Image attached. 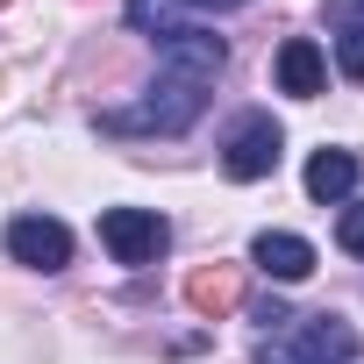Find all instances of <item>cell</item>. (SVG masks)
Returning a JSON list of instances; mask_svg holds the SVG:
<instances>
[{
  "label": "cell",
  "mask_w": 364,
  "mask_h": 364,
  "mask_svg": "<svg viewBox=\"0 0 364 364\" xmlns=\"http://www.w3.org/2000/svg\"><path fill=\"white\" fill-rule=\"evenodd\" d=\"M229 65V43L215 29H178L164 36V58H157V79L143 86L136 107H107L100 129L107 136H186L200 114H208V93Z\"/></svg>",
  "instance_id": "1"
},
{
  "label": "cell",
  "mask_w": 364,
  "mask_h": 364,
  "mask_svg": "<svg viewBox=\"0 0 364 364\" xmlns=\"http://www.w3.org/2000/svg\"><path fill=\"white\" fill-rule=\"evenodd\" d=\"M279 157H286V129H279L264 107H257V114H236V129H229V143H222V171L236 178V186L272 178Z\"/></svg>",
  "instance_id": "2"
},
{
  "label": "cell",
  "mask_w": 364,
  "mask_h": 364,
  "mask_svg": "<svg viewBox=\"0 0 364 364\" xmlns=\"http://www.w3.org/2000/svg\"><path fill=\"white\" fill-rule=\"evenodd\" d=\"M100 243L114 264H157L164 243H171V222L157 208H107L100 215Z\"/></svg>",
  "instance_id": "3"
},
{
  "label": "cell",
  "mask_w": 364,
  "mask_h": 364,
  "mask_svg": "<svg viewBox=\"0 0 364 364\" xmlns=\"http://www.w3.org/2000/svg\"><path fill=\"white\" fill-rule=\"evenodd\" d=\"M8 257L29 272H65L72 264V229L58 215H15L8 222Z\"/></svg>",
  "instance_id": "4"
},
{
  "label": "cell",
  "mask_w": 364,
  "mask_h": 364,
  "mask_svg": "<svg viewBox=\"0 0 364 364\" xmlns=\"http://www.w3.org/2000/svg\"><path fill=\"white\" fill-rule=\"evenodd\" d=\"M250 257H257V272L279 279V286H300V279L314 272V243H307V236H286V229H264V236L250 243Z\"/></svg>",
  "instance_id": "5"
},
{
  "label": "cell",
  "mask_w": 364,
  "mask_h": 364,
  "mask_svg": "<svg viewBox=\"0 0 364 364\" xmlns=\"http://www.w3.org/2000/svg\"><path fill=\"white\" fill-rule=\"evenodd\" d=\"M272 72H279V93H293V100H314V93L328 86V58H321V43H307V36H293Z\"/></svg>",
  "instance_id": "6"
},
{
  "label": "cell",
  "mask_w": 364,
  "mask_h": 364,
  "mask_svg": "<svg viewBox=\"0 0 364 364\" xmlns=\"http://www.w3.org/2000/svg\"><path fill=\"white\" fill-rule=\"evenodd\" d=\"M357 150H314L307 157V193L321 200V208H336V200H350L357 193Z\"/></svg>",
  "instance_id": "7"
},
{
  "label": "cell",
  "mask_w": 364,
  "mask_h": 364,
  "mask_svg": "<svg viewBox=\"0 0 364 364\" xmlns=\"http://www.w3.org/2000/svg\"><path fill=\"white\" fill-rule=\"evenodd\" d=\"M186 307L208 314V321H222L229 307H243V279H236L229 264H200V272L186 279Z\"/></svg>",
  "instance_id": "8"
},
{
  "label": "cell",
  "mask_w": 364,
  "mask_h": 364,
  "mask_svg": "<svg viewBox=\"0 0 364 364\" xmlns=\"http://www.w3.org/2000/svg\"><path fill=\"white\" fill-rule=\"evenodd\" d=\"M300 357H307V364H350V357H357V328H350L343 314H307Z\"/></svg>",
  "instance_id": "9"
},
{
  "label": "cell",
  "mask_w": 364,
  "mask_h": 364,
  "mask_svg": "<svg viewBox=\"0 0 364 364\" xmlns=\"http://www.w3.org/2000/svg\"><path fill=\"white\" fill-rule=\"evenodd\" d=\"M129 29L136 36H178L193 22H186V0H129Z\"/></svg>",
  "instance_id": "10"
},
{
  "label": "cell",
  "mask_w": 364,
  "mask_h": 364,
  "mask_svg": "<svg viewBox=\"0 0 364 364\" xmlns=\"http://www.w3.org/2000/svg\"><path fill=\"white\" fill-rule=\"evenodd\" d=\"M336 65H343V79L364 86V29H343V36H336Z\"/></svg>",
  "instance_id": "11"
},
{
  "label": "cell",
  "mask_w": 364,
  "mask_h": 364,
  "mask_svg": "<svg viewBox=\"0 0 364 364\" xmlns=\"http://www.w3.org/2000/svg\"><path fill=\"white\" fill-rule=\"evenodd\" d=\"M336 243H343L350 257H364V200H350V208H343V222H336Z\"/></svg>",
  "instance_id": "12"
},
{
  "label": "cell",
  "mask_w": 364,
  "mask_h": 364,
  "mask_svg": "<svg viewBox=\"0 0 364 364\" xmlns=\"http://www.w3.org/2000/svg\"><path fill=\"white\" fill-rule=\"evenodd\" d=\"M328 22L336 29H364V0H328Z\"/></svg>",
  "instance_id": "13"
},
{
  "label": "cell",
  "mask_w": 364,
  "mask_h": 364,
  "mask_svg": "<svg viewBox=\"0 0 364 364\" xmlns=\"http://www.w3.org/2000/svg\"><path fill=\"white\" fill-rule=\"evenodd\" d=\"M250 314H257V321H264V328H286V321H293V314H286V307H279V300H257V307H250Z\"/></svg>",
  "instance_id": "14"
},
{
  "label": "cell",
  "mask_w": 364,
  "mask_h": 364,
  "mask_svg": "<svg viewBox=\"0 0 364 364\" xmlns=\"http://www.w3.org/2000/svg\"><path fill=\"white\" fill-rule=\"evenodd\" d=\"M257 364H307V357H300L293 343H264V357H257Z\"/></svg>",
  "instance_id": "15"
},
{
  "label": "cell",
  "mask_w": 364,
  "mask_h": 364,
  "mask_svg": "<svg viewBox=\"0 0 364 364\" xmlns=\"http://www.w3.org/2000/svg\"><path fill=\"white\" fill-rule=\"evenodd\" d=\"M186 8H243V0H186Z\"/></svg>",
  "instance_id": "16"
},
{
  "label": "cell",
  "mask_w": 364,
  "mask_h": 364,
  "mask_svg": "<svg viewBox=\"0 0 364 364\" xmlns=\"http://www.w3.org/2000/svg\"><path fill=\"white\" fill-rule=\"evenodd\" d=\"M0 8H8V0H0Z\"/></svg>",
  "instance_id": "17"
}]
</instances>
